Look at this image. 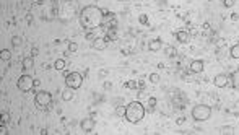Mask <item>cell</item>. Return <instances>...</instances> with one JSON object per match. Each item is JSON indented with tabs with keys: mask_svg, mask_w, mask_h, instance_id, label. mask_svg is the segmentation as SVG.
Masks as SVG:
<instances>
[{
	"mask_svg": "<svg viewBox=\"0 0 239 135\" xmlns=\"http://www.w3.org/2000/svg\"><path fill=\"white\" fill-rule=\"evenodd\" d=\"M145 106L140 101H132L125 106V119L130 124H138L143 117H145Z\"/></svg>",
	"mask_w": 239,
	"mask_h": 135,
	"instance_id": "7a4b0ae2",
	"label": "cell"
},
{
	"mask_svg": "<svg viewBox=\"0 0 239 135\" xmlns=\"http://www.w3.org/2000/svg\"><path fill=\"white\" fill-rule=\"evenodd\" d=\"M91 46H93V49H96V51H104L107 47V42H106L104 38H96L93 42H91Z\"/></svg>",
	"mask_w": 239,
	"mask_h": 135,
	"instance_id": "8fae6325",
	"label": "cell"
},
{
	"mask_svg": "<svg viewBox=\"0 0 239 135\" xmlns=\"http://www.w3.org/2000/svg\"><path fill=\"white\" fill-rule=\"evenodd\" d=\"M21 65H23V69H25V70L33 69V67H34V57H33V55H28V57H25V59H23V62H21Z\"/></svg>",
	"mask_w": 239,
	"mask_h": 135,
	"instance_id": "4fadbf2b",
	"label": "cell"
},
{
	"mask_svg": "<svg viewBox=\"0 0 239 135\" xmlns=\"http://www.w3.org/2000/svg\"><path fill=\"white\" fill-rule=\"evenodd\" d=\"M185 121H187V119H185L184 116H181V117H177V119H176V124H177V125H184V124H185Z\"/></svg>",
	"mask_w": 239,
	"mask_h": 135,
	"instance_id": "f1b7e54d",
	"label": "cell"
},
{
	"mask_svg": "<svg viewBox=\"0 0 239 135\" xmlns=\"http://www.w3.org/2000/svg\"><path fill=\"white\" fill-rule=\"evenodd\" d=\"M104 39H106L107 44H109V42H114L115 39H117V29H107Z\"/></svg>",
	"mask_w": 239,
	"mask_h": 135,
	"instance_id": "9a60e30c",
	"label": "cell"
},
{
	"mask_svg": "<svg viewBox=\"0 0 239 135\" xmlns=\"http://www.w3.org/2000/svg\"><path fill=\"white\" fill-rule=\"evenodd\" d=\"M233 5H234V0H223V7H226V8H231Z\"/></svg>",
	"mask_w": 239,
	"mask_h": 135,
	"instance_id": "83f0119b",
	"label": "cell"
},
{
	"mask_svg": "<svg viewBox=\"0 0 239 135\" xmlns=\"http://www.w3.org/2000/svg\"><path fill=\"white\" fill-rule=\"evenodd\" d=\"M237 72H239V67H237Z\"/></svg>",
	"mask_w": 239,
	"mask_h": 135,
	"instance_id": "ab89813d",
	"label": "cell"
},
{
	"mask_svg": "<svg viewBox=\"0 0 239 135\" xmlns=\"http://www.w3.org/2000/svg\"><path fill=\"white\" fill-rule=\"evenodd\" d=\"M212 117V108L208 104H197L192 108V119L197 122H205Z\"/></svg>",
	"mask_w": 239,
	"mask_h": 135,
	"instance_id": "3957f363",
	"label": "cell"
},
{
	"mask_svg": "<svg viewBox=\"0 0 239 135\" xmlns=\"http://www.w3.org/2000/svg\"><path fill=\"white\" fill-rule=\"evenodd\" d=\"M0 133H2V135H7V133H8V130H7L5 124H2V127H0Z\"/></svg>",
	"mask_w": 239,
	"mask_h": 135,
	"instance_id": "4dcf8cb0",
	"label": "cell"
},
{
	"mask_svg": "<svg viewBox=\"0 0 239 135\" xmlns=\"http://www.w3.org/2000/svg\"><path fill=\"white\" fill-rule=\"evenodd\" d=\"M156 104H158L156 98L150 96V98H148V108H150V109H153V108H155V106H156Z\"/></svg>",
	"mask_w": 239,
	"mask_h": 135,
	"instance_id": "484cf974",
	"label": "cell"
},
{
	"mask_svg": "<svg viewBox=\"0 0 239 135\" xmlns=\"http://www.w3.org/2000/svg\"><path fill=\"white\" fill-rule=\"evenodd\" d=\"M65 65H67V63H65L63 59H57V60L54 62V69L57 70V72H62V70L65 69Z\"/></svg>",
	"mask_w": 239,
	"mask_h": 135,
	"instance_id": "2e32d148",
	"label": "cell"
},
{
	"mask_svg": "<svg viewBox=\"0 0 239 135\" xmlns=\"http://www.w3.org/2000/svg\"><path fill=\"white\" fill-rule=\"evenodd\" d=\"M17 88H18L20 91H23V93L31 91V90L34 88V78H31V75L23 73L21 77L18 78V81H17Z\"/></svg>",
	"mask_w": 239,
	"mask_h": 135,
	"instance_id": "8992f818",
	"label": "cell"
},
{
	"mask_svg": "<svg viewBox=\"0 0 239 135\" xmlns=\"http://www.w3.org/2000/svg\"><path fill=\"white\" fill-rule=\"evenodd\" d=\"M231 20L233 21H239V13H231Z\"/></svg>",
	"mask_w": 239,
	"mask_h": 135,
	"instance_id": "d6a6232c",
	"label": "cell"
},
{
	"mask_svg": "<svg viewBox=\"0 0 239 135\" xmlns=\"http://www.w3.org/2000/svg\"><path fill=\"white\" fill-rule=\"evenodd\" d=\"M223 133H233V129L231 127H223Z\"/></svg>",
	"mask_w": 239,
	"mask_h": 135,
	"instance_id": "836d02e7",
	"label": "cell"
},
{
	"mask_svg": "<svg viewBox=\"0 0 239 135\" xmlns=\"http://www.w3.org/2000/svg\"><path fill=\"white\" fill-rule=\"evenodd\" d=\"M137 83H138V88L140 90L145 88V80H137Z\"/></svg>",
	"mask_w": 239,
	"mask_h": 135,
	"instance_id": "1f68e13d",
	"label": "cell"
},
{
	"mask_svg": "<svg viewBox=\"0 0 239 135\" xmlns=\"http://www.w3.org/2000/svg\"><path fill=\"white\" fill-rule=\"evenodd\" d=\"M125 88H129V90H137V88H138L137 80H129V81L125 83Z\"/></svg>",
	"mask_w": 239,
	"mask_h": 135,
	"instance_id": "ffe728a7",
	"label": "cell"
},
{
	"mask_svg": "<svg viewBox=\"0 0 239 135\" xmlns=\"http://www.w3.org/2000/svg\"><path fill=\"white\" fill-rule=\"evenodd\" d=\"M104 88H106V90H111V83L106 81V83H104Z\"/></svg>",
	"mask_w": 239,
	"mask_h": 135,
	"instance_id": "f35d334b",
	"label": "cell"
},
{
	"mask_svg": "<svg viewBox=\"0 0 239 135\" xmlns=\"http://www.w3.org/2000/svg\"><path fill=\"white\" fill-rule=\"evenodd\" d=\"M31 55H33V57L38 55V47H33V49H31Z\"/></svg>",
	"mask_w": 239,
	"mask_h": 135,
	"instance_id": "8d00e7d4",
	"label": "cell"
},
{
	"mask_svg": "<svg viewBox=\"0 0 239 135\" xmlns=\"http://www.w3.org/2000/svg\"><path fill=\"white\" fill-rule=\"evenodd\" d=\"M138 21H140V25H146V23H148V17H146V15H140V17H138Z\"/></svg>",
	"mask_w": 239,
	"mask_h": 135,
	"instance_id": "4316f807",
	"label": "cell"
},
{
	"mask_svg": "<svg viewBox=\"0 0 239 135\" xmlns=\"http://www.w3.org/2000/svg\"><path fill=\"white\" fill-rule=\"evenodd\" d=\"M164 54L168 55V57H176L177 51H176V47H173V46H168V47L164 49Z\"/></svg>",
	"mask_w": 239,
	"mask_h": 135,
	"instance_id": "d6986e66",
	"label": "cell"
},
{
	"mask_svg": "<svg viewBox=\"0 0 239 135\" xmlns=\"http://www.w3.org/2000/svg\"><path fill=\"white\" fill-rule=\"evenodd\" d=\"M229 55L231 59H236V60H239V44H234L233 47L229 49Z\"/></svg>",
	"mask_w": 239,
	"mask_h": 135,
	"instance_id": "e0dca14e",
	"label": "cell"
},
{
	"mask_svg": "<svg viewBox=\"0 0 239 135\" xmlns=\"http://www.w3.org/2000/svg\"><path fill=\"white\" fill-rule=\"evenodd\" d=\"M0 59H2L3 62H8L10 59H11V52L8 49H2L0 51Z\"/></svg>",
	"mask_w": 239,
	"mask_h": 135,
	"instance_id": "ac0fdd59",
	"label": "cell"
},
{
	"mask_svg": "<svg viewBox=\"0 0 239 135\" xmlns=\"http://www.w3.org/2000/svg\"><path fill=\"white\" fill-rule=\"evenodd\" d=\"M73 91H75L73 88H69V86H67V88L62 91V99H63V101H72V99H73V96H75Z\"/></svg>",
	"mask_w": 239,
	"mask_h": 135,
	"instance_id": "5bb4252c",
	"label": "cell"
},
{
	"mask_svg": "<svg viewBox=\"0 0 239 135\" xmlns=\"http://www.w3.org/2000/svg\"><path fill=\"white\" fill-rule=\"evenodd\" d=\"M202 28H204L205 31H208L210 29V23H204V26H202Z\"/></svg>",
	"mask_w": 239,
	"mask_h": 135,
	"instance_id": "74e56055",
	"label": "cell"
},
{
	"mask_svg": "<svg viewBox=\"0 0 239 135\" xmlns=\"http://www.w3.org/2000/svg\"><path fill=\"white\" fill-rule=\"evenodd\" d=\"M41 86V80H38V78H34V88H39Z\"/></svg>",
	"mask_w": 239,
	"mask_h": 135,
	"instance_id": "d590c367",
	"label": "cell"
},
{
	"mask_svg": "<svg viewBox=\"0 0 239 135\" xmlns=\"http://www.w3.org/2000/svg\"><path fill=\"white\" fill-rule=\"evenodd\" d=\"M34 104L38 106V109H46L47 106L52 104V94L49 91H39V93H36Z\"/></svg>",
	"mask_w": 239,
	"mask_h": 135,
	"instance_id": "5b68a950",
	"label": "cell"
},
{
	"mask_svg": "<svg viewBox=\"0 0 239 135\" xmlns=\"http://www.w3.org/2000/svg\"><path fill=\"white\" fill-rule=\"evenodd\" d=\"M225 46H226L225 39H218V41H216V47H218V49H221V47H225Z\"/></svg>",
	"mask_w": 239,
	"mask_h": 135,
	"instance_id": "f546056e",
	"label": "cell"
},
{
	"mask_svg": "<svg viewBox=\"0 0 239 135\" xmlns=\"http://www.w3.org/2000/svg\"><path fill=\"white\" fill-rule=\"evenodd\" d=\"M77 51H78V44L73 42V41H70L69 42V52H77Z\"/></svg>",
	"mask_w": 239,
	"mask_h": 135,
	"instance_id": "d4e9b609",
	"label": "cell"
},
{
	"mask_svg": "<svg viewBox=\"0 0 239 135\" xmlns=\"http://www.w3.org/2000/svg\"><path fill=\"white\" fill-rule=\"evenodd\" d=\"M11 46H13V47H20V46H21V38H20V36H13V38H11Z\"/></svg>",
	"mask_w": 239,
	"mask_h": 135,
	"instance_id": "7402d4cb",
	"label": "cell"
},
{
	"mask_svg": "<svg viewBox=\"0 0 239 135\" xmlns=\"http://www.w3.org/2000/svg\"><path fill=\"white\" fill-rule=\"evenodd\" d=\"M0 119H2V124L7 125L10 122V114L8 112H2V114H0Z\"/></svg>",
	"mask_w": 239,
	"mask_h": 135,
	"instance_id": "cb8c5ba5",
	"label": "cell"
},
{
	"mask_svg": "<svg viewBox=\"0 0 239 135\" xmlns=\"http://www.w3.org/2000/svg\"><path fill=\"white\" fill-rule=\"evenodd\" d=\"M65 85L69 88L78 90L83 85V75L80 72H65Z\"/></svg>",
	"mask_w": 239,
	"mask_h": 135,
	"instance_id": "277c9868",
	"label": "cell"
},
{
	"mask_svg": "<svg viewBox=\"0 0 239 135\" xmlns=\"http://www.w3.org/2000/svg\"><path fill=\"white\" fill-rule=\"evenodd\" d=\"M176 39L181 42V44H187V42L190 41V33L187 29H181V31L176 33Z\"/></svg>",
	"mask_w": 239,
	"mask_h": 135,
	"instance_id": "9c48e42d",
	"label": "cell"
},
{
	"mask_svg": "<svg viewBox=\"0 0 239 135\" xmlns=\"http://www.w3.org/2000/svg\"><path fill=\"white\" fill-rule=\"evenodd\" d=\"M86 39H90V41H94L96 38H94V34H93V33H86Z\"/></svg>",
	"mask_w": 239,
	"mask_h": 135,
	"instance_id": "e575fe53",
	"label": "cell"
},
{
	"mask_svg": "<svg viewBox=\"0 0 239 135\" xmlns=\"http://www.w3.org/2000/svg\"><path fill=\"white\" fill-rule=\"evenodd\" d=\"M148 80H150V83H153V85H156V83H159V75H158V73H150Z\"/></svg>",
	"mask_w": 239,
	"mask_h": 135,
	"instance_id": "44dd1931",
	"label": "cell"
},
{
	"mask_svg": "<svg viewBox=\"0 0 239 135\" xmlns=\"http://www.w3.org/2000/svg\"><path fill=\"white\" fill-rule=\"evenodd\" d=\"M148 51L151 52H158V51H161V41L159 39H151L148 42Z\"/></svg>",
	"mask_w": 239,
	"mask_h": 135,
	"instance_id": "7c38bea8",
	"label": "cell"
},
{
	"mask_svg": "<svg viewBox=\"0 0 239 135\" xmlns=\"http://www.w3.org/2000/svg\"><path fill=\"white\" fill-rule=\"evenodd\" d=\"M115 114H117L119 117H125V108L124 106H117V108H115Z\"/></svg>",
	"mask_w": 239,
	"mask_h": 135,
	"instance_id": "603a6c76",
	"label": "cell"
},
{
	"mask_svg": "<svg viewBox=\"0 0 239 135\" xmlns=\"http://www.w3.org/2000/svg\"><path fill=\"white\" fill-rule=\"evenodd\" d=\"M229 80H231L229 75L220 73V75H216V77L213 78V85L216 86V88H226V86L229 85Z\"/></svg>",
	"mask_w": 239,
	"mask_h": 135,
	"instance_id": "52a82bcc",
	"label": "cell"
},
{
	"mask_svg": "<svg viewBox=\"0 0 239 135\" xmlns=\"http://www.w3.org/2000/svg\"><path fill=\"white\" fill-rule=\"evenodd\" d=\"M94 125H96V121H94L93 117H85L81 122H80V127H81V130H83L85 133H90V132H93Z\"/></svg>",
	"mask_w": 239,
	"mask_h": 135,
	"instance_id": "ba28073f",
	"label": "cell"
},
{
	"mask_svg": "<svg viewBox=\"0 0 239 135\" xmlns=\"http://www.w3.org/2000/svg\"><path fill=\"white\" fill-rule=\"evenodd\" d=\"M189 70L192 73H202L204 72V62L202 60H192L189 65Z\"/></svg>",
	"mask_w": 239,
	"mask_h": 135,
	"instance_id": "30bf717a",
	"label": "cell"
},
{
	"mask_svg": "<svg viewBox=\"0 0 239 135\" xmlns=\"http://www.w3.org/2000/svg\"><path fill=\"white\" fill-rule=\"evenodd\" d=\"M78 20H80V25L85 28V29L91 31V29L99 28L104 23V13L96 5H88V7H83L80 10Z\"/></svg>",
	"mask_w": 239,
	"mask_h": 135,
	"instance_id": "6da1fadb",
	"label": "cell"
}]
</instances>
